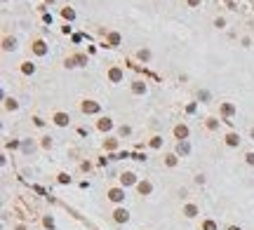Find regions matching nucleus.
I'll return each instance as SVG.
<instances>
[{
	"instance_id": "7ed1b4c3",
	"label": "nucleus",
	"mask_w": 254,
	"mask_h": 230,
	"mask_svg": "<svg viewBox=\"0 0 254 230\" xmlns=\"http://www.w3.org/2000/svg\"><path fill=\"white\" fill-rule=\"evenodd\" d=\"M120 197H122L120 190H113V192H111V200H120Z\"/></svg>"
},
{
	"instance_id": "423d86ee",
	"label": "nucleus",
	"mask_w": 254,
	"mask_h": 230,
	"mask_svg": "<svg viewBox=\"0 0 254 230\" xmlns=\"http://www.w3.org/2000/svg\"><path fill=\"white\" fill-rule=\"evenodd\" d=\"M188 5H193V7H195V5H200V0H188Z\"/></svg>"
},
{
	"instance_id": "0eeeda50",
	"label": "nucleus",
	"mask_w": 254,
	"mask_h": 230,
	"mask_svg": "<svg viewBox=\"0 0 254 230\" xmlns=\"http://www.w3.org/2000/svg\"><path fill=\"white\" fill-rule=\"evenodd\" d=\"M252 134H254V132H252Z\"/></svg>"
},
{
	"instance_id": "20e7f679",
	"label": "nucleus",
	"mask_w": 254,
	"mask_h": 230,
	"mask_svg": "<svg viewBox=\"0 0 254 230\" xmlns=\"http://www.w3.org/2000/svg\"><path fill=\"white\" fill-rule=\"evenodd\" d=\"M176 134H179V136H186L188 132H186V127H179V129H176Z\"/></svg>"
},
{
	"instance_id": "39448f33",
	"label": "nucleus",
	"mask_w": 254,
	"mask_h": 230,
	"mask_svg": "<svg viewBox=\"0 0 254 230\" xmlns=\"http://www.w3.org/2000/svg\"><path fill=\"white\" fill-rule=\"evenodd\" d=\"M57 122L59 125H66V115H57Z\"/></svg>"
},
{
	"instance_id": "f03ea898",
	"label": "nucleus",
	"mask_w": 254,
	"mask_h": 230,
	"mask_svg": "<svg viewBox=\"0 0 254 230\" xmlns=\"http://www.w3.org/2000/svg\"><path fill=\"white\" fill-rule=\"evenodd\" d=\"M35 52H38V54H43V52H45V47H43V42H35Z\"/></svg>"
},
{
	"instance_id": "f257e3e1",
	"label": "nucleus",
	"mask_w": 254,
	"mask_h": 230,
	"mask_svg": "<svg viewBox=\"0 0 254 230\" xmlns=\"http://www.w3.org/2000/svg\"><path fill=\"white\" fill-rule=\"evenodd\" d=\"M115 218H118V221H127V211L118 209V211H115Z\"/></svg>"
}]
</instances>
